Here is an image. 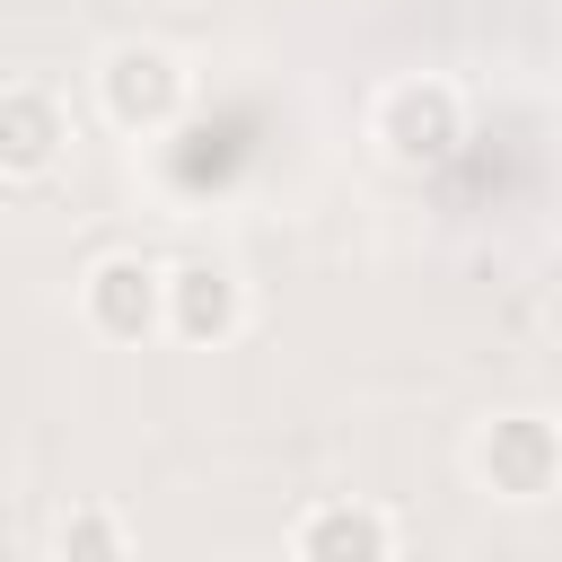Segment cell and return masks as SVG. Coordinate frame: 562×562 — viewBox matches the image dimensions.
<instances>
[{
    "instance_id": "cell-1",
    "label": "cell",
    "mask_w": 562,
    "mask_h": 562,
    "mask_svg": "<svg viewBox=\"0 0 562 562\" xmlns=\"http://www.w3.org/2000/svg\"><path fill=\"white\" fill-rule=\"evenodd\" d=\"M369 132H378V149L395 158V167H439V158H457V140H465V97L448 88V79H395V88H378V114H369Z\"/></svg>"
},
{
    "instance_id": "cell-2",
    "label": "cell",
    "mask_w": 562,
    "mask_h": 562,
    "mask_svg": "<svg viewBox=\"0 0 562 562\" xmlns=\"http://www.w3.org/2000/svg\"><path fill=\"white\" fill-rule=\"evenodd\" d=\"M97 97H105V114H114L123 132H167V123L184 114L193 79H184V61H176L167 44H114V53L97 61Z\"/></svg>"
},
{
    "instance_id": "cell-3",
    "label": "cell",
    "mask_w": 562,
    "mask_h": 562,
    "mask_svg": "<svg viewBox=\"0 0 562 562\" xmlns=\"http://www.w3.org/2000/svg\"><path fill=\"white\" fill-rule=\"evenodd\" d=\"M474 474H483V492H501V501H544V492L562 483V430H553L544 413H501V422H483V439H474Z\"/></svg>"
},
{
    "instance_id": "cell-4",
    "label": "cell",
    "mask_w": 562,
    "mask_h": 562,
    "mask_svg": "<svg viewBox=\"0 0 562 562\" xmlns=\"http://www.w3.org/2000/svg\"><path fill=\"white\" fill-rule=\"evenodd\" d=\"M88 325L105 342H149L167 325V272L149 255H105L88 272Z\"/></svg>"
},
{
    "instance_id": "cell-5",
    "label": "cell",
    "mask_w": 562,
    "mask_h": 562,
    "mask_svg": "<svg viewBox=\"0 0 562 562\" xmlns=\"http://www.w3.org/2000/svg\"><path fill=\"white\" fill-rule=\"evenodd\" d=\"M246 325V290L228 263H167V334L176 342H228Z\"/></svg>"
},
{
    "instance_id": "cell-6",
    "label": "cell",
    "mask_w": 562,
    "mask_h": 562,
    "mask_svg": "<svg viewBox=\"0 0 562 562\" xmlns=\"http://www.w3.org/2000/svg\"><path fill=\"white\" fill-rule=\"evenodd\" d=\"M299 562H395V527L378 501H316L290 536Z\"/></svg>"
},
{
    "instance_id": "cell-7",
    "label": "cell",
    "mask_w": 562,
    "mask_h": 562,
    "mask_svg": "<svg viewBox=\"0 0 562 562\" xmlns=\"http://www.w3.org/2000/svg\"><path fill=\"white\" fill-rule=\"evenodd\" d=\"M70 140V114L53 88H0V176H44Z\"/></svg>"
},
{
    "instance_id": "cell-8",
    "label": "cell",
    "mask_w": 562,
    "mask_h": 562,
    "mask_svg": "<svg viewBox=\"0 0 562 562\" xmlns=\"http://www.w3.org/2000/svg\"><path fill=\"white\" fill-rule=\"evenodd\" d=\"M61 562H123V518L105 501H79L61 518Z\"/></svg>"
},
{
    "instance_id": "cell-9",
    "label": "cell",
    "mask_w": 562,
    "mask_h": 562,
    "mask_svg": "<svg viewBox=\"0 0 562 562\" xmlns=\"http://www.w3.org/2000/svg\"><path fill=\"white\" fill-rule=\"evenodd\" d=\"M290 562H299V553H290Z\"/></svg>"
}]
</instances>
